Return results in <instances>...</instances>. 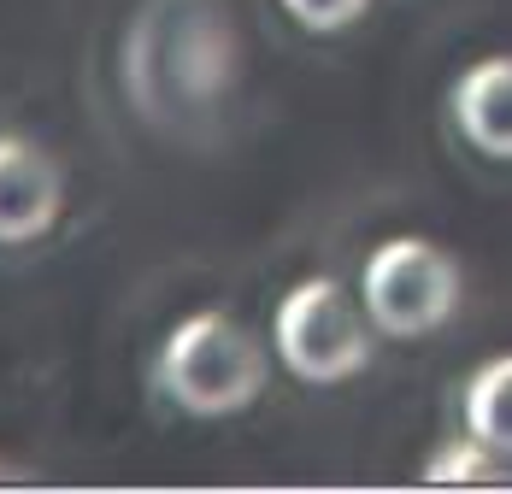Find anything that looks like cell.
<instances>
[{
	"label": "cell",
	"instance_id": "cell-1",
	"mask_svg": "<svg viewBox=\"0 0 512 494\" xmlns=\"http://www.w3.org/2000/svg\"><path fill=\"white\" fill-rule=\"evenodd\" d=\"M218 0H148V12L130 24V100L159 118L177 124L183 112H201L224 95L236 71V36H224Z\"/></svg>",
	"mask_w": 512,
	"mask_h": 494
},
{
	"label": "cell",
	"instance_id": "cell-2",
	"mask_svg": "<svg viewBox=\"0 0 512 494\" xmlns=\"http://www.w3.org/2000/svg\"><path fill=\"white\" fill-rule=\"evenodd\" d=\"M154 383L171 406L189 418H236L265 389V347L230 318V312H195L183 318L154 359Z\"/></svg>",
	"mask_w": 512,
	"mask_h": 494
},
{
	"label": "cell",
	"instance_id": "cell-3",
	"mask_svg": "<svg viewBox=\"0 0 512 494\" xmlns=\"http://www.w3.org/2000/svg\"><path fill=\"white\" fill-rule=\"evenodd\" d=\"M460 289H465V277L454 265V253H442L424 236L383 242L365 259V271H359V295H365L371 324L383 336H401V342L442 330L454 318V306H460Z\"/></svg>",
	"mask_w": 512,
	"mask_h": 494
},
{
	"label": "cell",
	"instance_id": "cell-4",
	"mask_svg": "<svg viewBox=\"0 0 512 494\" xmlns=\"http://www.w3.org/2000/svg\"><path fill=\"white\" fill-rule=\"evenodd\" d=\"M277 359L301 383H348L371 365V324L336 277H307L283 295Z\"/></svg>",
	"mask_w": 512,
	"mask_h": 494
},
{
	"label": "cell",
	"instance_id": "cell-5",
	"mask_svg": "<svg viewBox=\"0 0 512 494\" xmlns=\"http://www.w3.org/2000/svg\"><path fill=\"white\" fill-rule=\"evenodd\" d=\"M65 206V177L48 148L0 130V247L42 242Z\"/></svg>",
	"mask_w": 512,
	"mask_h": 494
},
{
	"label": "cell",
	"instance_id": "cell-6",
	"mask_svg": "<svg viewBox=\"0 0 512 494\" xmlns=\"http://www.w3.org/2000/svg\"><path fill=\"white\" fill-rule=\"evenodd\" d=\"M454 124L489 159H512V53H489L454 83Z\"/></svg>",
	"mask_w": 512,
	"mask_h": 494
},
{
	"label": "cell",
	"instance_id": "cell-7",
	"mask_svg": "<svg viewBox=\"0 0 512 494\" xmlns=\"http://www.w3.org/2000/svg\"><path fill=\"white\" fill-rule=\"evenodd\" d=\"M465 430L495 453H512V353H495L465 383Z\"/></svg>",
	"mask_w": 512,
	"mask_h": 494
},
{
	"label": "cell",
	"instance_id": "cell-8",
	"mask_svg": "<svg viewBox=\"0 0 512 494\" xmlns=\"http://www.w3.org/2000/svg\"><path fill=\"white\" fill-rule=\"evenodd\" d=\"M489 453H495V447H483L465 430V442H448L430 465H424V483H501V471L489 465Z\"/></svg>",
	"mask_w": 512,
	"mask_h": 494
},
{
	"label": "cell",
	"instance_id": "cell-9",
	"mask_svg": "<svg viewBox=\"0 0 512 494\" xmlns=\"http://www.w3.org/2000/svg\"><path fill=\"white\" fill-rule=\"evenodd\" d=\"M283 12L295 24L318 30V36H336V30H348V24H359L371 12V0H283Z\"/></svg>",
	"mask_w": 512,
	"mask_h": 494
},
{
	"label": "cell",
	"instance_id": "cell-10",
	"mask_svg": "<svg viewBox=\"0 0 512 494\" xmlns=\"http://www.w3.org/2000/svg\"><path fill=\"white\" fill-rule=\"evenodd\" d=\"M0 483H12V471H6V465H0Z\"/></svg>",
	"mask_w": 512,
	"mask_h": 494
}]
</instances>
